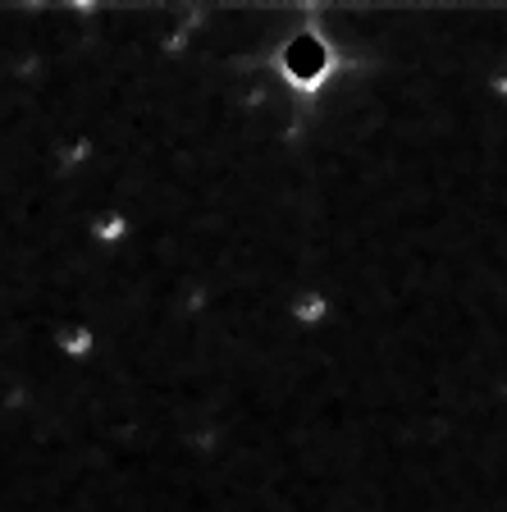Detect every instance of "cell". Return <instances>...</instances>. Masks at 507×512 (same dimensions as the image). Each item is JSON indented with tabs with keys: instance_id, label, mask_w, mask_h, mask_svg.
<instances>
[{
	"instance_id": "3",
	"label": "cell",
	"mask_w": 507,
	"mask_h": 512,
	"mask_svg": "<svg viewBox=\"0 0 507 512\" xmlns=\"http://www.w3.org/2000/svg\"><path fill=\"white\" fill-rule=\"evenodd\" d=\"M87 243L101 247V252H119V247L133 243V215L124 206H110V211H96L87 220Z\"/></svg>"
},
{
	"instance_id": "5",
	"label": "cell",
	"mask_w": 507,
	"mask_h": 512,
	"mask_svg": "<svg viewBox=\"0 0 507 512\" xmlns=\"http://www.w3.org/2000/svg\"><path fill=\"white\" fill-rule=\"evenodd\" d=\"M96 156H101V147H96V138L87 133V128H78L74 142H60L55 147V170L60 174H83L96 165Z\"/></svg>"
},
{
	"instance_id": "4",
	"label": "cell",
	"mask_w": 507,
	"mask_h": 512,
	"mask_svg": "<svg viewBox=\"0 0 507 512\" xmlns=\"http://www.w3.org/2000/svg\"><path fill=\"white\" fill-rule=\"evenodd\" d=\"M51 348L60 352L64 362L87 366V362H96V352H101V334H96L87 320H78V325H60V330L51 334Z\"/></svg>"
},
{
	"instance_id": "1",
	"label": "cell",
	"mask_w": 507,
	"mask_h": 512,
	"mask_svg": "<svg viewBox=\"0 0 507 512\" xmlns=\"http://www.w3.org/2000/svg\"><path fill=\"white\" fill-rule=\"evenodd\" d=\"M270 74L302 101L325 96V87L343 74V51L325 32V10L307 5V14L297 19V28L270 51Z\"/></svg>"
},
{
	"instance_id": "2",
	"label": "cell",
	"mask_w": 507,
	"mask_h": 512,
	"mask_svg": "<svg viewBox=\"0 0 507 512\" xmlns=\"http://www.w3.org/2000/svg\"><path fill=\"white\" fill-rule=\"evenodd\" d=\"M329 316H334V298H329L325 288H297L293 298H288V325L302 334L325 330Z\"/></svg>"
},
{
	"instance_id": "6",
	"label": "cell",
	"mask_w": 507,
	"mask_h": 512,
	"mask_svg": "<svg viewBox=\"0 0 507 512\" xmlns=\"http://www.w3.org/2000/svg\"><path fill=\"white\" fill-rule=\"evenodd\" d=\"M489 96H498V101H507V64H498L494 74H489Z\"/></svg>"
},
{
	"instance_id": "7",
	"label": "cell",
	"mask_w": 507,
	"mask_h": 512,
	"mask_svg": "<svg viewBox=\"0 0 507 512\" xmlns=\"http://www.w3.org/2000/svg\"><path fill=\"white\" fill-rule=\"evenodd\" d=\"M498 398H503V403H507V380H503V384H498Z\"/></svg>"
}]
</instances>
